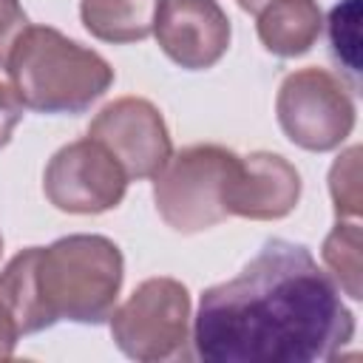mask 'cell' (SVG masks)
<instances>
[{
	"label": "cell",
	"instance_id": "cell-18",
	"mask_svg": "<svg viewBox=\"0 0 363 363\" xmlns=\"http://www.w3.org/2000/svg\"><path fill=\"white\" fill-rule=\"evenodd\" d=\"M20 119H23V102H20V96L14 94L11 85L0 82V150L11 142V133L20 125Z\"/></svg>",
	"mask_w": 363,
	"mask_h": 363
},
{
	"label": "cell",
	"instance_id": "cell-13",
	"mask_svg": "<svg viewBox=\"0 0 363 363\" xmlns=\"http://www.w3.org/2000/svg\"><path fill=\"white\" fill-rule=\"evenodd\" d=\"M159 0H82L79 17L91 37L102 43H139L153 34Z\"/></svg>",
	"mask_w": 363,
	"mask_h": 363
},
{
	"label": "cell",
	"instance_id": "cell-14",
	"mask_svg": "<svg viewBox=\"0 0 363 363\" xmlns=\"http://www.w3.org/2000/svg\"><path fill=\"white\" fill-rule=\"evenodd\" d=\"M320 258L329 269V278L352 301L363 298V230L354 218L337 221L320 247Z\"/></svg>",
	"mask_w": 363,
	"mask_h": 363
},
{
	"label": "cell",
	"instance_id": "cell-15",
	"mask_svg": "<svg viewBox=\"0 0 363 363\" xmlns=\"http://www.w3.org/2000/svg\"><path fill=\"white\" fill-rule=\"evenodd\" d=\"M329 193L337 218H357L363 207V187H360V147H346L332 170H329Z\"/></svg>",
	"mask_w": 363,
	"mask_h": 363
},
{
	"label": "cell",
	"instance_id": "cell-10",
	"mask_svg": "<svg viewBox=\"0 0 363 363\" xmlns=\"http://www.w3.org/2000/svg\"><path fill=\"white\" fill-rule=\"evenodd\" d=\"M301 199V173L281 153L255 150L241 156L230 187V216L252 221H278Z\"/></svg>",
	"mask_w": 363,
	"mask_h": 363
},
{
	"label": "cell",
	"instance_id": "cell-2",
	"mask_svg": "<svg viewBox=\"0 0 363 363\" xmlns=\"http://www.w3.org/2000/svg\"><path fill=\"white\" fill-rule=\"evenodd\" d=\"M6 71L23 108L37 113H82L113 85L111 62L51 26H26Z\"/></svg>",
	"mask_w": 363,
	"mask_h": 363
},
{
	"label": "cell",
	"instance_id": "cell-7",
	"mask_svg": "<svg viewBox=\"0 0 363 363\" xmlns=\"http://www.w3.org/2000/svg\"><path fill=\"white\" fill-rule=\"evenodd\" d=\"M128 173L113 153L91 136L62 145L45 164L43 193L45 199L74 216H99L125 199Z\"/></svg>",
	"mask_w": 363,
	"mask_h": 363
},
{
	"label": "cell",
	"instance_id": "cell-12",
	"mask_svg": "<svg viewBox=\"0 0 363 363\" xmlns=\"http://www.w3.org/2000/svg\"><path fill=\"white\" fill-rule=\"evenodd\" d=\"M0 303L17 323L20 335H34L51 329V318L43 309L40 286H37V247L20 250L6 269L0 272Z\"/></svg>",
	"mask_w": 363,
	"mask_h": 363
},
{
	"label": "cell",
	"instance_id": "cell-16",
	"mask_svg": "<svg viewBox=\"0 0 363 363\" xmlns=\"http://www.w3.org/2000/svg\"><path fill=\"white\" fill-rule=\"evenodd\" d=\"M329 43L335 57L352 71H360V0H340L329 11Z\"/></svg>",
	"mask_w": 363,
	"mask_h": 363
},
{
	"label": "cell",
	"instance_id": "cell-4",
	"mask_svg": "<svg viewBox=\"0 0 363 363\" xmlns=\"http://www.w3.org/2000/svg\"><path fill=\"white\" fill-rule=\"evenodd\" d=\"M241 156L221 145H190L170 153L153 176V201L167 227L182 235L230 218V187Z\"/></svg>",
	"mask_w": 363,
	"mask_h": 363
},
{
	"label": "cell",
	"instance_id": "cell-17",
	"mask_svg": "<svg viewBox=\"0 0 363 363\" xmlns=\"http://www.w3.org/2000/svg\"><path fill=\"white\" fill-rule=\"evenodd\" d=\"M26 26H28V20H26L20 0H0V68L6 65L11 48Z\"/></svg>",
	"mask_w": 363,
	"mask_h": 363
},
{
	"label": "cell",
	"instance_id": "cell-21",
	"mask_svg": "<svg viewBox=\"0 0 363 363\" xmlns=\"http://www.w3.org/2000/svg\"><path fill=\"white\" fill-rule=\"evenodd\" d=\"M0 255H3V235H0Z\"/></svg>",
	"mask_w": 363,
	"mask_h": 363
},
{
	"label": "cell",
	"instance_id": "cell-1",
	"mask_svg": "<svg viewBox=\"0 0 363 363\" xmlns=\"http://www.w3.org/2000/svg\"><path fill=\"white\" fill-rule=\"evenodd\" d=\"M352 337L354 315L312 252L269 238L235 278L201 292L190 340L204 363H312Z\"/></svg>",
	"mask_w": 363,
	"mask_h": 363
},
{
	"label": "cell",
	"instance_id": "cell-5",
	"mask_svg": "<svg viewBox=\"0 0 363 363\" xmlns=\"http://www.w3.org/2000/svg\"><path fill=\"white\" fill-rule=\"evenodd\" d=\"M190 292L182 281L159 275L142 281L122 306L111 312V337L119 352L139 363L187 357Z\"/></svg>",
	"mask_w": 363,
	"mask_h": 363
},
{
	"label": "cell",
	"instance_id": "cell-8",
	"mask_svg": "<svg viewBox=\"0 0 363 363\" xmlns=\"http://www.w3.org/2000/svg\"><path fill=\"white\" fill-rule=\"evenodd\" d=\"M88 136L113 153L128 179H153L173 153L164 116L145 96H119L108 102L91 119Z\"/></svg>",
	"mask_w": 363,
	"mask_h": 363
},
{
	"label": "cell",
	"instance_id": "cell-20",
	"mask_svg": "<svg viewBox=\"0 0 363 363\" xmlns=\"http://www.w3.org/2000/svg\"><path fill=\"white\" fill-rule=\"evenodd\" d=\"M235 3H238L244 11H250V14H258V11H261L267 3H272V0H235Z\"/></svg>",
	"mask_w": 363,
	"mask_h": 363
},
{
	"label": "cell",
	"instance_id": "cell-9",
	"mask_svg": "<svg viewBox=\"0 0 363 363\" xmlns=\"http://www.w3.org/2000/svg\"><path fill=\"white\" fill-rule=\"evenodd\" d=\"M153 34L179 68L204 71L227 54L233 28L218 0H159Z\"/></svg>",
	"mask_w": 363,
	"mask_h": 363
},
{
	"label": "cell",
	"instance_id": "cell-6",
	"mask_svg": "<svg viewBox=\"0 0 363 363\" xmlns=\"http://www.w3.org/2000/svg\"><path fill=\"white\" fill-rule=\"evenodd\" d=\"M275 113L286 139L312 153L340 147L357 119L349 88L318 65L284 77L275 96Z\"/></svg>",
	"mask_w": 363,
	"mask_h": 363
},
{
	"label": "cell",
	"instance_id": "cell-3",
	"mask_svg": "<svg viewBox=\"0 0 363 363\" xmlns=\"http://www.w3.org/2000/svg\"><path fill=\"white\" fill-rule=\"evenodd\" d=\"M122 278V250L105 235L77 233L37 247V286L51 323H105L116 306Z\"/></svg>",
	"mask_w": 363,
	"mask_h": 363
},
{
	"label": "cell",
	"instance_id": "cell-11",
	"mask_svg": "<svg viewBox=\"0 0 363 363\" xmlns=\"http://www.w3.org/2000/svg\"><path fill=\"white\" fill-rule=\"evenodd\" d=\"M255 20L261 45L284 60L306 54L323 31L318 0H272L255 14Z\"/></svg>",
	"mask_w": 363,
	"mask_h": 363
},
{
	"label": "cell",
	"instance_id": "cell-19",
	"mask_svg": "<svg viewBox=\"0 0 363 363\" xmlns=\"http://www.w3.org/2000/svg\"><path fill=\"white\" fill-rule=\"evenodd\" d=\"M17 337H20L17 323H14V318L9 315V309L0 303V360H9V357L14 354Z\"/></svg>",
	"mask_w": 363,
	"mask_h": 363
}]
</instances>
